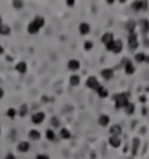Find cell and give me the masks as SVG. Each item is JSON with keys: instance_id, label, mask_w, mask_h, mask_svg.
Returning a JSON list of instances; mask_svg holds the SVG:
<instances>
[{"instance_id": "17", "label": "cell", "mask_w": 149, "mask_h": 159, "mask_svg": "<svg viewBox=\"0 0 149 159\" xmlns=\"http://www.w3.org/2000/svg\"><path fill=\"white\" fill-rule=\"evenodd\" d=\"M79 83H80V77L78 75L74 74L70 76V84L72 87H77V85H79Z\"/></svg>"}, {"instance_id": "8", "label": "cell", "mask_w": 149, "mask_h": 159, "mask_svg": "<svg viewBox=\"0 0 149 159\" xmlns=\"http://www.w3.org/2000/svg\"><path fill=\"white\" fill-rule=\"evenodd\" d=\"M110 132L113 135V136H115V137H119L120 135H121V132H122V130H121V127L120 125H118V124H114V125H112V127H110Z\"/></svg>"}, {"instance_id": "25", "label": "cell", "mask_w": 149, "mask_h": 159, "mask_svg": "<svg viewBox=\"0 0 149 159\" xmlns=\"http://www.w3.org/2000/svg\"><path fill=\"white\" fill-rule=\"evenodd\" d=\"M28 114V105L27 104H22L19 109V115L21 117H25L26 115Z\"/></svg>"}, {"instance_id": "41", "label": "cell", "mask_w": 149, "mask_h": 159, "mask_svg": "<svg viewBox=\"0 0 149 159\" xmlns=\"http://www.w3.org/2000/svg\"><path fill=\"white\" fill-rule=\"evenodd\" d=\"M43 102H48V98L45 96H43Z\"/></svg>"}, {"instance_id": "36", "label": "cell", "mask_w": 149, "mask_h": 159, "mask_svg": "<svg viewBox=\"0 0 149 159\" xmlns=\"http://www.w3.org/2000/svg\"><path fill=\"white\" fill-rule=\"evenodd\" d=\"M66 5H68L69 7H72L74 5V0H68V1H66Z\"/></svg>"}, {"instance_id": "28", "label": "cell", "mask_w": 149, "mask_h": 159, "mask_svg": "<svg viewBox=\"0 0 149 159\" xmlns=\"http://www.w3.org/2000/svg\"><path fill=\"white\" fill-rule=\"evenodd\" d=\"M125 109H126V112H127L128 115H132V114H134V111H135V105H134L133 103H129Z\"/></svg>"}, {"instance_id": "9", "label": "cell", "mask_w": 149, "mask_h": 159, "mask_svg": "<svg viewBox=\"0 0 149 159\" xmlns=\"http://www.w3.org/2000/svg\"><path fill=\"white\" fill-rule=\"evenodd\" d=\"M122 42L120 41V40H117V41H114L113 42V47H112V50L111 52H113V53L115 54H119L121 50H122Z\"/></svg>"}, {"instance_id": "6", "label": "cell", "mask_w": 149, "mask_h": 159, "mask_svg": "<svg viewBox=\"0 0 149 159\" xmlns=\"http://www.w3.org/2000/svg\"><path fill=\"white\" fill-rule=\"evenodd\" d=\"M68 68L70 70H72V72H76V70H78L80 68V63H79L78 60H70L68 62Z\"/></svg>"}, {"instance_id": "33", "label": "cell", "mask_w": 149, "mask_h": 159, "mask_svg": "<svg viewBox=\"0 0 149 159\" xmlns=\"http://www.w3.org/2000/svg\"><path fill=\"white\" fill-rule=\"evenodd\" d=\"M13 6H14V8L20 10V8L23 7V2H22V1H19V0H14V1H13Z\"/></svg>"}, {"instance_id": "22", "label": "cell", "mask_w": 149, "mask_h": 159, "mask_svg": "<svg viewBox=\"0 0 149 159\" xmlns=\"http://www.w3.org/2000/svg\"><path fill=\"white\" fill-rule=\"evenodd\" d=\"M11 34V28H10V26H7V25H1L0 26V35H10Z\"/></svg>"}, {"instance_id": "43", "label": "cell", "mask_w": 149, "mask_h": 159, "mask_svg": "<svg viewBox=\"0 0 149 159\" xmlns=\"http://www.w3.org/2000/svg\"><path fill=\"white\" fill-rule=\"evenodd\" d=\"M0 135H1V127H0Z\"/></svg>"}, {"instance_id": "2", "label": "cell", "mask_w": 149, "mask_h": 159, "mask_svg": "<svg viewBox=\"0 0 149 159\" xmlns=\"http://www.w3.org/2000/svg\"><path fill=\"white\" fill-rule=\"evenodd\" d=\"M128 47H129L130 50H135L139 47L138 36H136L135 32H130L129 35H128Z\"/></svg>"}, {"instance_id": "1", "label": "cell", "mask_w": 149, "mask_h": 159, "mask_svg": "<svg viewBox=\"0 0 149 159\" xmlns=\"http://www.w3.org/2000/svg\"><path fill=\"white\" fill-rule=\"evenodd\" d=\"M114 101H115V108L120 109V108H126L129 104V101H128V95L126 94H118L114 95Z\"/></svg>"}, {"instance_id": "29", "label": "cell", "mask_w": 149, "mask_h": 159, "mask_svg": "<svg viewBox=\"0 0 149 159\" xmlns=\"http://www.w3.org/2000/svg\"><path fill=\"white\" fill-rule=\"evenodd\" d=\"M45 137L47 139H49V140H55V132H54L53 130H47L45 131Z\"/></svg>"}, {"instance_id": "27", "label": "cell", "mask_w": 149, "mask_h": 159, "mask_svg": "<svg viewBox=\"0 0 149 159\" xmlns=\"http://www.w3.org/2000/svg\"><path fill=\"white\" fill-rule=\"evenodd\" d=\"M135 60H136V62H145L147 60V57L143 53H139L135 55Z\"/></svg>"}, {"instance_id": "21", "label": "cell", "mask_w": 149, "mask_h": 159, "mask_svg": "<svg viewBox=\"0 0 149 159\" xmlns=\"http://www.w3.org/2000/svg\"><path fill=\"white\" fill-rule=\"evenodd\" d=\"M140 146V139L139 138H134L133 139V148H132V154L135 156L138 153V148Z\"/></svg>"}, {"instance_id": "40", "label": "cell", "mask_w": 149, "mask_h": 159, "mask_svg": "<svg viewBox=\"0 0 149 159\" xmlns=\"http://www.w3.org/2000/svg\"><path fill=\"white\" fill-rule=\"evenodd\" d=\"M140 101H141V102H146V97H143V96H142V97H141V99H140Z\"/></svg>"}, {"instance_id": "14", "label": "cell", "mask_w": 149, "mask_h": 159, "mask_svg": "<svg viewBox=\"0 0 149 159\" xmlns=\"http://www.w3.org/2000/svg\"><path fill=\"white\" fill-rule=\"evenodd\" d=\"M140 23H141V31H142V33L146 35V34L149 32V21L147 19H142V20L140 21Z\"/></svg>"}, {"instance_id": "31", "label": "cell", "mask_w": 149, "mask_h": 159, "mask_svg": "<svg viewBox=\"0 0 149 159\" xmlns=\"http://www.w3.org/2000/svg\"><path fill=\"white\" fill-rule=\"evenodd\" d=\"M135 26H136V23L134 21H128V23L126 25V28H127L129 33L130 32H134V29H135Z\"/></svg>"}, {"instance_id": "10", "label": "cell", "mask_w": 149, "mask_h": 159, "mask_svg": "<svg viewBox=\"0 0 149 159\" xmlns=\"http://www.w3.org/2000/svg\"><path fill=\"white\" fill-rule=\"evenodd\" d=\"M15 70L18 73H20V74H25L27 72V64H26V62H23V61L19 62V63L15 66Z\"/></svg>"}, {"instance_id": "15", "label": "cell", "mask_w": 149, "mask_h": 159, "mask_svg": "<svg viewBox=\"0 0 149 159\" xmlns=\"http://www.w3.org/2000/svg\"><path fill=\"white\" fill-rule=\"evenodd\" d=\"M101 41H103V43H105V46H106L107 43L114 41V39H113V34H112V33H105V34L103 35V38H101Z\"/></svg>"}, {"instance_id": "19", "label": "cell", "mask_w": 149, "mask_h": 159, "mask_svg": "<svg viewBox=\"0 0 149 159\" xmlns=\"http://www.w3.org/2000/svg\"><path fill=\"white\" fill-rule=\"evenodd\" d=\"M28 137L31 138L32 140H39L40 137H41V133L37 130H31L29 133H28Z\"/></svg>"}, {"instance_id": "18", "label": "cell", "mask_w": 149, "mask_h": 159, "mask_svg": "<svg viewBox=\"0 0 149 159\" xmlns=\"http://www.w3.org/2000/svg\"><path fill=\"white\" fill-rule=\"evenodd\" d=\"M98 122H99V124H100L101 127H107L108 123H110V117L107 116V115H101V116L99 117Z\"/></svg>"}, {"instance_id": "20", "label": "cell", "mask_w": 149, "mask_h": 159, "mask_svg": "<svg viewBox=\"0 0 149 159\" xmlns=\"http://www.w3.org/2000/svg\"><path fill=\"white\" fill-rule=\"evenodd\" d=\"M33 22H34L39 28H41V27L44 26V18H42L41 15H36V17L34 18V21Z\"/></svg>"}, {"instance_id": "23", "label": "cell", "mask_w": 149, "mask_h": 159, "mask_svg": "<svg viewBox=\"0 0 149 159\" xmlns=\"http://www.w3.org/2000/svg\"><path fill=\"white\" fill-rule=\"evenodd\" d=\"M96 91L98 93L99 97H101V98H105V97H107V96H108V91H107L104 87H101V85H100V87L97 89Z\"/></svg>"}, {"instance_id": "38", "label": "cell", "mask_w": 149, "mask_h": 159, "mask_svg": "<svg viewBox=\"0 0 149 159\" xmlns=\"http://www.w3.org/2000/svg\"><path fill=\"white\" fill-rule=\"evenodd\" d=\"M2 97H4V90H2L1 88H0V99H1Z\"/></svg>"}, {"instance_id": "3", "label": "cell", "mask_w": 149, "mask_h": 159, "mask_svg": "<svg viewBox=\"0 0 149 159\" xmlns=\"http://www.w3.org/2000/svg\"><path fill=\"white\" fill-rule=\"evenodd\" d=\"M132 8L135 11H147L148 10V2L147 1H135V2H133Z\"/></svg>"}, {"instance_id": "26", "label": "cell", "mask_w": 149, "mask_h": 159, "mask_svg": "<svg viewBox=\"0 0 149 159\" xmlns=\"http://www.w3.org/2000/svg\"><path fill=\"white\" fill-rule=\"evenodd\" d=\"M60 135H61V137L63 138V139H69V138L71 137V133H70V131L68 129H62Z\"/></svg>"}, {"instance_id": "42", "label": "cell", "mask_w": 149, "mask_h": 159, "mask_svg": "<svg viewBox=\"0 0 149 159\" xmlns=\"http://www.w3.org/2000/svg\"><path fill=\"white\" fill-rule=\"evenodd\" d=\"M1 25H2V18L0 17V26H1Z\"/></svg>"}, {"instance_id": "32", "label": "cell", "mask_w": 149, "mask_h": 159, "mask_svg": "<svg viewBox=\"0 0 149 159\" xmlns=\"http://www.w3.org/2000/svg\"><path fill=\"white\" fill-rule=\"evenodd\" d=\"M6 115L10 117V118H14L15 117V115H16V111H15V109H13V108H10L8 110H7V112H6Z\"/></svg>"}, {"instance_id": "5", "label": "cell", "mask_w": 149, "mask_h": 159, "mask_svg": "<svg viewBox=\"0 0 149 159\" xmlns=\"http://www.w3.org/2000/svg\"><path fill=\"white\" fill-rule=\"evenodd\" d=\"M44 118H45L44 112H42V111H37L36 114L33 115L32 122L34 123V124H41L43 121H44Z\"/></svg>"}, {"instance_id": "35", "label": "cell", "mask_w": 149, "mask_h": 159, "mask_svg": "<svg viewBox=\"0 0 149 159\" xmlns=\"http://www.w3.org/2000/svg\"><path fill=\"white\" fill-rule=\"evenodd\" d=\"M36 159H49V157H48L47 154H39V156L36 157Z\"/></svg>"}, {"instance_id": "34", "label": "cell", "mask_w": 149, "mask_h": 159, "mask_svg": "<svg viewBox=\"0 0 149 159\" xmlns=\"http://www.w3.org/2000/svg\"><path fill=\"white\" fill-rule=\"evenodd\" d=\"M84 48H85V50H91L93 48V43L91 42V41H86L84 43Z\"/></svg>"}, {"instance_id": "12", "label": "cell", "mask_w": 149, "mask_h": 159, "mask_svg": "<svg viewBox=\"0 0 149 159\" xmlns=\"http://www.w3.org/2000/svg\"><path fill=\"white\" fill-rule=\"evenodd\" d=\"M108 143H110L113 148H119V146L121 145V140H120V138L115 137V136L110 137V139H108Z\"/></svg>"}, {"instance_id": "30", "label": "cell", "mask_w": 149, "mask_h": 159, "mask_svg": "<svg viewBox=\"0 0 149 159\" xmlns=\"http://www.w3.org/2000/svg\"><path fill=\"white\" fill-rule=\"evenodd\" d=\"M50 124H51L54 127H58L60 125H61V122H60V119H58L57 117H51V119H50Z\"/></svg>"}, {"instance_id": "37", "label": "cell", "mask_w": 149, "mask_h": 159, "mask_svg": "<svg viewBox=\"0 0 149 159\" xmlns=\"http://www.w3.org/2000/svg\"><path fill=\"white\" fill-rule=\"evenodd\" d=\"M6 159H16V158H15V156H14V154H12V153H8V154L6 156Z\"/></svg>"}, {"instance_id": "39", "label": "cell", "mask_w": 149, "mask_h": 159, "mask_svg": "<svg viewBox=\"0 0 149 159\" xmlns=\"http://www.w3.org/2000/svg\"><path fill=\"white\" fill-rule=\"evenodd\" d=\"M1 54H4V47L2 46H0V55Z\"/></svg>"}, {"instance_id": "11", "label": "cell", "mask_w": 149, "mask_h": 159, "mask_svg": "<svg viewBox=\"0 0 149 159\" xmlns=\"http://www.w3.org/2000/svg\"><path fill=\"white\" fill-rule=\"evenodd\" d=\"M79 32H80L82 35L89 34V33H90V25L86 23V22H82V23L79 25Z\"/></svg>"}, {"instance_id": "16", "label": "cell", "mask_w": 149, "mask_h": 159, "mask_svg": "<svg viewBox=\"0 0 149 159\" xmlns=\"http://www.w3.org/2000/svg\"><path fill=\"white\" fill-rule=\"evenodd\" d=\"M125 72L127 73V74H133L134 72H135V68H134V66H133V63L130 62V61H128V60H126V64H125Z\"/></svg>"}, {"instance_id": "7", "label": "cell", "mask_w": 149, "mask_h": 159, "mask_svg": "<svg viewBox=\"0 0 149 159\" xmlns=\"http://www.w3.org/2000/svg\"><path fill=\"white\" fill-rule=\"evenodd\" d=\"M29 148H31V145H29L28 142H20L19 145H18V151L25 153V152H28L29 151Z\"/></svg>"}, {"instance_id": "24", "label": "cell", "mask_w": 149, "mask_h": 159, "mask_svg": "<svg viewBox=\"0 0 149 159\" xmlns=\"http://www.w3.org/2000/svg\"><path fill=\"white\" fill-rule=\"evenodd\" d=\"M39 31H40V28H39L34 22H31V23L28 25V33H29V34H36Z\"/></svg>"}, {"instance_id": "4", "label": "cell", "mask_w": 149, "mask_h": 159, "mask_svg": "<svg viewBox=\"0 0 149 159\" xmlns=\"http://www.w3.org/2000/svg\"><path fill=\"white\" fill-rule=\"evenodd\" d=\"M86 85H87L90 89H92V90H97V89L100 87L99 82H98V80H97V77H95V76H90V77L87 78Z\"/></svg>"}, {"instance_id": "13", "label": "cell", "mask_w": 149, "mask_h": 159, "mask_svg": "<svg viewBox=\"0 0 149 159\" xmlns=\"http://www.w3.org/2000/svg\"><path fill=\"white\" fill-rule=\"evenodd\" d=\"M113 75H114V72H113V69H104V70H101V76L105 78V80H111L112 77H113Z\"/></svg>"}, {"instance_id": "44", "label": "cell", "mask_w": 149, "mask_h": 159, "mask_svg": "<svg viewBox=\"0 0 149 159\" xmlns=\"http://www.w3.org/2000/svg\"><path fill=\"white\" fill-rule=\"evenodd\" d=\"M147 61H148V62H149V57H148V59H147Z\"/></svg>"}]
</instances>
